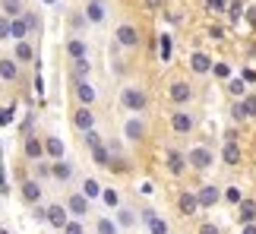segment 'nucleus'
I'll use <instances>...</instances> for the list:
<instances>
[{"label": "nucleus", "mask_w": 256, "mask_h": 234, "mask_svg": "<svg viewBox=\"0 0 256 234\" xmlns=\"http://www.w3.org/2000/svg\"><path fill=\"white\" fill-rule=\"evenodd\" d=\"M124 133H126L130 142H142L146 140V124L140 120V117H130V120L124 124Z\"/></svg>", "instance_id": "14"}, {"label": "nucleus", "mask_w": 256, "mask_h": 234, "mask_svg": "<svg viewBox=\"0 0 256 234\" xmlns=\"http://www.w3.org/2000/svg\"><path fill=\"white\" fill-rule=\"evenodd\" d=\"M64 234H82V225H80V222H66Z\"/></svg>", "instance_id": "49"}, {"label": "nucleus", "mask_w": 256, "mask_h": 234, "mask_svg": "<svg viewBox=\"0 0 256 234\" xmlns=\"http://www.w3.org/2000/svg\"><path fill=\"white\" fill-rule=\"evenodd\" d=\"M44 4H57V0H44Z\"/></svg>", "instance_id": "56"}, {"label": "nucleus", "mask_w": 256, "mask_h": 234, "mask_svg": "<svg viewBox=\"0 0 256 234\" xmlns=\"http://www.w3.org/2000/svg\"><path fill=\"white\" fill-rule=\"evenodd\" d=\"M73 126H76V130H82V133L95 130V114H92L88 104H80V108L73 111Z\"/></svg>", "instance_id": "6"}, {"label": "nucleus", "mask_w": 256, "mask_h": 234, "mask_svg": "<svg viewBox=\"0 0 256 234\" xmlns=\"http://www.w3.org/2000/svg\"><path fill=\"white\" fill-rule=\"evenodd\" d=\"M51 171H54V180H64V184L73 178V164L64 162V158H57V162L51 164Z\"/></svg>", "instance_id": "25"}, {"label": "nucleus", "mask_w": 256, "mask_h": 234, "mask_svg": "<svg viewBox=\"0 0 256 234\" xmlns=\"http://www.w3.org/2000/svg\"><path fill=\"white\" fill-rule=\"evenodd\" d=\"M222 193H224V190H218V187H212V184H206V187L200 190V206H202V209H212L215 202L222 200Z\"/></svg>", "instance_id": "18"}, {"label": "nucleus", "mask_w": 256, "mask_h": 234, "mask_svg": "<svg viewBox=\"0 0 256 234\" xmlns=\"http://www.w3.org/2000/svg\"><path fill=\"white\" fill-rule=\"evenodd\" d=\"M209 35H212V38H224V28H222V26H212Z\"/></svg>", "instance_id": "50"}, {"label": "nucleus", "mask_w": 256, "mask_h": 234, "mask_svg": "<svg viewBox=\"0 0 256 234\" xmlns=\"http://www.w3.org/2000/svg\"><path fill=\"white\" fill-rule=\"evenodd\" d=\"M13 117H16V104H6V108L0 111V126H10V124H13Z\"/></svg>", "instance_id": "42"}, {"label": "nucleus", "mask_w": 256, "mask_h": 234, "mask_svg": "<svg viewBox=\"0 0 256 234\" xmlns=\"http://www.w3.org/2000/svg\"><path fill=\"white\" fill-rule=\"evenodd\" d=\"M66 222H70V209H66V206H60V202L48 206V225H51V228L64 231V228H66Z\"/></svg>", "instance_id": "7"}, {"label": "nucleus", "mask_w": 256, "mask_h": 234, "mask_svg": "<svg viewBox=\"0 0 256 234\" xmlns=\"http://www.w3.org/2000/svg\"><path fill=\"white\" fill-rule=\"evenodd\" d=\"M19 80V60L16 57H0V82H16Z\"/></svg>", "instance_id": "12"}, {"label": "nucleus", "mask_w": 256, "mask_h": 234, "mask_svg": "<svg viewBox=\"0 0 256 234\" xmlns=\"http://www.w3.org/2000/svg\"><path fill=\"white\" fill-rule=\"evenodd\" d=\"M240 102H244V111H247V117H256V95H253V92H247Z\"/></svg>", "instance_id": "41"}, {"label": "nucleus", "mask_w": 256, "mask_h": 234, "mask_svg": "<svg viewBox=\"0 0 256 234\" xmlns=\"http://www.w3.org/2000/svg\"><path fill=\"white\" fill-rule=\"evenodd\" d=\"M0 6H4V13L10 16V19H19L26 13V6H22V0H0Z\"/></svg>", "instance_id": "27"}, {"label": "nucleus", "mask_w": 256, "mask_h": 234, "mask_svg": "<svg viewBox=\"0 0 256 234\" xmlns=\"http://www.w3.org/2000/svg\"><path fill=\"white\" fill-rule=\"evenodd\" d=\"M164 168H168L171 174H184L186 168H190V162H186V155H184V152L168 149V152H164Z\"/></svg>", "instance_id": "9"}, {"label": "nucleus", "mask_w": 256, "mask_h": 234, "mask_svg": "<svg viewBox=\"0 0 256 234\" xmlns=\"http://www.w3.org/2000/svg\"><path fill=\"white\" fill-rule=\"evenodd\" d=\"M92 158H95V164H102V168L111 171V162H114L111 146H98V149H92Z\"/></svg>", "instance_id": "23"}, {"label": "nucleus", "mask_w": 256, "mask_h": 234, "mask_svg": "<svg viewBox=\"0 0 256 234\" xmlns=\"http://www.w3.org/2000/svg\"><path fill=\"white\" fill-rule=\"evenodd\" d=\"M114 222H117L120 228H133V225H136V212H133V209H117Z\"/></svg>", "instance_id": "30"}, {"label": "nucleus", "mask_w": 256, "mask_h": 234, "mask_svg": "<svg viewBox=\"0 0 256 234\" xmlns=\"http://www.w3.org/2000/svg\"><path fill=\"white\" fill-rule=\"evenodd\" d=\"M32 218H35V222H48V206H35Z\"/></svg>", "instance_id": "48"}, {"label": "nucleus", "mask_w": 256, "mask_h": 234, "mask_svg": "<svg viewBox=\"0 0 256 234\" xmlns=\"http://www.w3.org/2000/svg\"><path fill=\"white\" fill-rule=\"evenodd\" d=\"M26 35H28V22H26V16L13 19V26H10V38H13V42H26Z\"/></svg>", "instance_id": "26"}, {"label": "nucleus", "mask_w": 256, "mask_h": 234, "mask_svg": "<svg viewBox=\"0 0 256 234\" xmlns=\"http://www.w3.org/2000/svg\"><path fill=\"white\" fill-rule=\"evenodd\" d=\"M66 54H70V60H80V57H88V44L82 38H70L66 42Z\"/></svg>", "instance_id": "22"}, {"label": "nucleus", "mask_w": 256, "mask_h": 234, "mask_svg": "<svg viewBox=\"0 0 256 234\" xmlns=\"http://www.w3.org/2000/svg\"><path fill=\"white\" fill-rule=\"evenodd\" d=\"M244 82H256V73L253 70H244Z\"/></svg>", "instance_id": "52"}, {"label": "nucleus", "mask_w": 256, "mask_h": 234, "mask_svg": "<svg viewBox=\"0 0 256 234\" xmlns=\"http://www.w3.org/2000/svg\"><path fill=\"white\" fill-rule=\"evenodd\" d=\"M238 218H240V225H250V222H256V202H253V200H244L240 206H238Z\"/></svg>", "instance_id": "24"}, {"label": "nucleus", "mask_w": 256, "mask_h": 234, "mask_svg": "<svg viewBox=\"0 0 256 234\" xmlns=\"http://www.w3.org/2000/svg\"><path fill=\"white\" fill-rule=\"evenodd\" d=\"M26 22H28V32H42V19H38V13H32V10H26Z\"/></svg>", "instance_id": "39"}, {"label": "nucleus", "mask_w": 256, "mask_h": 234, "mask_svg": "<svg viewBox=\"0 0 256 234\" xmlns=\"http://www.w3.org/2000/svg\"><path fill=\"white\" fill-rule=\"evenodd\" d=\"M86 19H88V22H104V4H102V0H88V4H86Z\"/></svg>", "instance_id": "21"}, {"label": "nucleus", "mask_w": 256, "mask_h": 234, "mask_svg": "<svg viewBox=\"0 0 256 234\" xmlns=\"http://www.w3.org/2000/svg\"><path fill=\"white\" fill-rule=\"evenodd\" d=\"M82 142H86V149H98V146H104V140H102V136H98L95 130L82 133Z\"/></svg>", "instance_id": "37"}, {"label": "nucleus", "mask_w": 256, "mask_h": 234, "mask_svg": "<svg viewBox=\"0 0 256 234\" xmlns=\"http://www.w3.org/2000/svg\"><path fill=\"white\" fill-rule=\"evenodd\" d=\"M212 73L218 76V80H228V76H231V66L224 64V60H218V64H212Z\"/></svg>", "instance_id": "43"}, {"label": "nucleus", "mask_w": 256, "mask_h": 234, "mask_svg": "<svg viewBox=\"0 0 256 234\" xmlns=\"http://www.w3.org/2000/svg\"><path fill=\"white\" fill-rule=\"evenodd\" d=\"M168 98L174 102V104H186L193 98V89L186 82H171V89H168Z\"/></svg>", "instance_id": "16"}, {"label": "nucleus", "mask_w": 256, "mask_h": 234, "mask_svg": "<svg viewBox=\"0 0 256 234\" xmlns=\"http://www.w3.org/2000/svg\"><path fill=\"white\" fill-rule=\"evenodd\" d=\"M44 152L51 155V158H64V142L57 140V136H48V140H44Z\"/></svg>", "instance_id": "29"}, {"label": "nucleus", "mask_w": 256, "mask_h": 234, "mask_svg": "<svg viewBox=\"0 0 256 234\" xmlns=\"http://www.w3.org/2000/svg\"><path fill=\"white\" fill-rule=\"evenodd\" d=\"M120 104L126 111H133V114H142L149 108V95H146V89H140V86H126L120 92Z\"/></svg>", "instance_id": "1"}, {"label": "nucleus", "mask_w": 256, "mask_h": 234, "mask_svg": "<svg viewBox=\"0 0 256 234\" xmlns=\"http://www.w3.org/2000/svg\"><path fill=\"white\" fill-rule=\"evenodd\" d=\"M140 222L149 228V234H171V225H168V222H164L155 209H149V206L140 209Z\"/></svg>", "instance_id": "3"}, {"label": "nucleus", "mask_w": 256, "mask_h": 234, "mask_svg": "<svg viewBox=\"0 0 256 234\" xmlns=\"http://www.w3.org/2000/svg\"><path fill=\"white\" fill-rule=\"evenodd\" d=\"M10 26H13V19L6 13H0V42H10Z\"/></svg>", "instance_id": "40"}, {"label": "nucleus", "mask_w": 256, "mask_h": 234, "mask_svg": "<svg viewBox=\"0 0 256 234\" xmlns=\"http://www.w3.org/2000/svg\"><path fill=\"white\" fill-rule=\"evenodd\" d=\"M22 155L28 162H42L44 158V140H38V136H26V142H22Z\"/></svg>", "instance_id": "8"}, {"label": "nucleus", "mask_w": 256, "mask_h": 234, "mask_svg": "<svg viewBox=\"0 0 256 234\" xmlns=\"http://www.w3.org/2000/svg\"><path fill=\"white\" fill-rule=\"evenodd\" d=\"M196 234H222V228L215 225V222H202V225H200V231H196Z\"/></svg>", "instance_id": "45"}, {"label": "nucleus", "mask_w": 256, "mask_h": 234, "mask_svg": "<svg viewBox=\"0 0 256 234\" xmlns=\"http://www.w3.org/2000/svg\"><path fill=\"white\" fill-rule=\"evenodd\" d=\"M228 13H231V19H240L244 4H240V0H231V4H228Z\"/></svg>", "instance_id": "46"}, {"label": "nucleus", "mask_w": 256, "mask_h": 234, "mask_svg": "<svg viewBox=\"0 0 256 234\" xmlns=\"http://www.w3.org/2000/svg\"><path fill=\"white\" fill-rule=\"evenodd\" d=\"M164 4V0H149V6H162Z\"/></svg>", "instance_id": "54"}, {"label": "nucleus", "mask_w": 256, "mask_h": 234, "mask_svg": "<svg viewBox=\"0 0 256 234\" xmlns=\"http://www.w3.org/2000/svg\"><path fill=\"white\" fill-rule=\"evenodd\" d=\"M102 200H104V206H111V209L120 206V193H117L114 187H104V190H102Z\"/></svg>", "instance_id": "34"}, {"label": "nucleus", "mask_w": 256, "mask_h": 234, "mask_svg": "<svg viewBox=\"0 0 256 234\" xmlns=\"http://www.w3.org/2000/svg\"><path fill=\"white\" fill-rule=\"evenodd\" d=\"M240 234H256V222H250V225H244Z\"/></svg>", "instance_id": "51"}, {"label": "nucleus", "mask_w": 256, "mask_h": 234, "mask_svg": "<svg viewBox=\"0 0 256 234\" xmlns=\"http://www.w3.org/2000/svg\"><path fill=\"white\" fill-rule=\"evenodd\" d=\"M224 200H228L231 206H240V202H244V193H240V187H228V190H224Z\"/></svg>", "instance_id": "38"}, {"label": "nucleus", "mask_w": 256, "mask_h": 234, "mask_svg": "<svg viewBox=\"0 0 256 234\" xmlns=\"http://www.w3.org/2000/svg\"><path fill=\"white\" fill-rule=\"evenodd\" d=\"M0 234H10V231H6V228H0Z\"/></svg>", "instance_id": "55"}, {"label": "nucleus", "mask_w": 256, "mask_h": 234, "mask_svg": "<svg viewBox=\"0 0 256 234\" xmlns=\"http://www.w3.org/2000/svg\"><path fill=\"white\" fill-rule=\"evenodd\" d=\"M186 162H190L193 171H209L215 164V155H212V149H206V146H193V149L186 152Z\"/></svg>", "instance_id": "2"}, {"label": "nucleus", "mask_w": 256, "mask_h": 234, "mask_svg": "<svg viewBox=\"0 0 256 234\" xmlns=\"http://www.w3.org/2000/svg\"><path fill=\"white\" fill-rule=\"evenodd\" d=\"M171 51H174L171 35H162V38H158V57H162V64H168V60H171Z\"/></svg>", "instance_id": "31"}, {"label": "nucleus", "mask_w": 256, "mask_h": 234, "mask_svg": "<svg viewBox=\"0 0 256 234\" xmlns=\"http://www.w3.org/2000/svg\"><path fill=\"white\" fill-rule=\"evenodd\" d=\"M88 70H92V60H88V57H80V60H73V73H70L73 86H76V82H82L86 76H88Z\"/></svg>", "instance_id": "20"}, {"label": "nucleus", "mask_w": 256, "mask_h": 234, "mask_svg": "<svg viewBox=\"0 0 256 234\" xmlns=\"http://www.w3.org/2000/svg\"><path fill=\"white\" fill-rule=\"evenodd\" d=\"M16 60L19 64H32L35 60V51H32V44H28V42H16Z\"/></svg>", "instance_id": "28"}, {"label": "nucleus", "mask_w": 256, "mask_h": 234, "mask_svg": "<svg viewBox=\"0 0 256 234\" xmlns=\"http://www.w3.org/2000/svg\"><path fill=\"white\" fill-rule=\"evenodd\" d=\"M177 209H180V216L193 218L196 212L202 209V206H200V193H190V190H184V193H180V200H177Z\"/></svg>", "instance_id": "5"}, {"label": "nucleus", "mask_w": 256, "mask_h": 234, "mask_svg": "<svg viewBox=\"0 0 256 234\" xmlns=\"http://www.w3.org/2000/svg\"><path fill=\"white\" fill-rule=\"evenodd\" d=\"M76 102H80V104H88V108H92V102H95V89H92V82H76Z\"/></svg>", "instance_id": "19"}, {"label": "nucleus", "mask_w": 256, "mask_h": 234, "mask_svg": "<svg viewBox=\"0 0 256 234\" xmlns=\"http://www.w3.org/2000/svg\"><path fill=\"white\" fill-rule=\"evenodd\" d=\"M44 178H54V171H51V164L42 158V162H35V180H44Z\"/></svg>", "instance_id": "35"}, {"label": "nucleus", "mask_w": 256, "mask_h": 234, "mask_svg": "<svg viewBox=\"0 0 256 234\" xmlns=\"http://www.w3.org/2000/svg\"><path fill=\"white\" fill-rule=\"evenodd\" d=\"M231 117H234V120H238V124L250 120V117H247V111H244V102H234V108H231Z\"/></svg>", "instance_id": "44"}, {"label": "nucleus", "mask_w": 256, "mask_h": 234, "mask_svg": "<svg viewBox=\"0 0 256 234\" xmlns=\"http://www.w3.org/2000/svg\"><path fill=\"white\" fill-rule=\"evenodd\" d=\"M247 22H253V26H256V6H250V10H247Z\"/></svg>", "instance_id": "53"}, {"label": "nucleus", "mask_w": 256, "mask_h": 234, "mask_svg": "<svg viewBox=\"0 0 256 234\" xmlns=\"http://www.w3.org/2000/svg\"><path fill=\"white\" fill-rule=\"evenodd\" d=\"M102 190H104V187H102V184H98L95 178H86V180H82V193H86V196H88V200H95V196H102Z\"/></svg>", "instance_id": "32"}, {"label": "nucleus", "mask_w": 256, "mask_h": 234, "mask_svg": "<svg viewBox=\"0 0 256 234\" xmlns=\"http://www.w3.org/2000/svg\"><path fill=\"white\" fill-rule=\"evenodd\" d=\"M228 92L234 95V98H244V95H247V82H244V80H231L228 82Z\"/></svg>", "instance_id": "36"}, {"label": "nucleus", "mask_w": 256, "mask_h": 234, "mask_svg": "<svg viewBox=\"0 0 256 234\" xmlns=\"http://www.w3.org/2000/svg\"><path fill=\"white\" fill-rule=\"evenodd\" d=\"M66 209H70V216L82 218L88 212V196H86V193H70V196H66Z\"/></svg>", "instance_id": "13"}, {"label": "nucleus", "mask_w": 256, "mask_h": 234, "mask_svg": "<svg viewBox=\"0 0 256 234\" xmlns=\"http://www.w3.org/2000/svg\"><path fill=\"white\" fill-rule=\"evenodd\" d=\"M42 180H35V178H26L22 184H19V196H22V202H28V206H38L42 202Z\"/></svg>", "instance_id": "4"}, {"label": "nucleus", "mask_w": 256, "mask_h": 234, "mask_svg": "<svg viewBox=\"0 0 256 234\" xmlns=\"http://www.w3.org/2000/svg\"><path fill=\"white\" fill-rule=\"evenodd\" d=\"M209 10H215V13H224V10H228V0H209Z\"/></svg>", "instance_id": "47"}, {"label": "nucleus", "mask_w": 256, "mask_h": 234, "mask_svg": "<svg viewBox=\"0 0 256 234\" xmlns=\"http://www.w3.org/2000/svg\"><path fill=\"white\" fill-rule=\"evenodd\" d=\"M140 28L130 26V22H124V26H117V44H124V48H136L140 44Z\"/></svg>", "instance_id": "11"}, {"label": "nucleus", "mask_w": 256, "mask_h": 234, "mask_svg": "<svg viewBox=\"0 0 256 234\" xmlns=\"http://www.w3.org/2000/svg\"><path fill=\"white\" fill-rule=\"evenodd\" d=\"M190 70L200 73V76H202V73H212V57L206 54V51H193V54H190Z\"/></svg>", "instance_id": "15"}, {"label": "nucleus", "mask_w": 256, "mask_h": 234, "mask_svg": "<svg viewBox=\"0 0 256 234\" xmlns=\"http://www.w3.org/2000/svg\"><path fill=\"white\" fill-rule=\"evenodd\" d=\"M222 162H224V164H231V168H238V164L244 162L240 146H238V142H224V149H222Z\"/></svg>", "instance_id": "17"}, {"label": "nucleus", "mask_w": 256, "mask_h": 234, "mask_svg": "<svg viewBox=\"0 0 256 234\" xmlns=\"http://www.w3.org/2000/svg\"><path fill=\"white\" fill-rule=\"evenodd\" d=\"M117 228H120V225H117L114 218H98L95 222V231L98 234H117Z\"/></svg>", "instance_id": "33"}, {"label": "nucleus", "mask_w": 256, "mask_h": 234, "mask_svg": "<svg viewBox=\"0 0 256 234\" xmlns=\"http://www.w3.org/2000/svg\"><path fill=\"white\" fill-rule=\"evenodd\" d=\"M193 126H196V117H193L190 111H174V114H171V130H174V133L184 136V133H190Z\"/></svg>", "instance_id": "10"}]
</instances>
